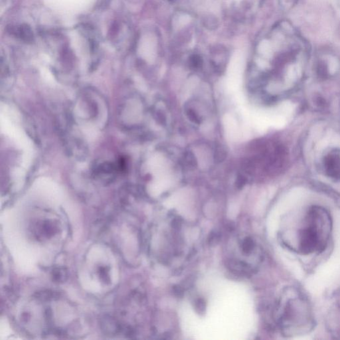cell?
Listing matches in <instances>:
<instances>
[{"label": "cell", "mask_w": 340, "mask_h": 340, "mask_svg": "<svg viewBox=\"0 0 340 340\" xmlns=\"http://www.w3.org/2000/svg\"><path fill=\"white\" fill-rule=\"evenodd\" d=\"M274 314L278 328L286 336L304 335L315 325L313 310L307 296L296 287L284 290Z\"/></svg>", "instance_id": "obj_2"}, {"label": "cell", "mask_w": 340, "mask_h": 340, "mask_svg": "<svg viewBox=\"0 0 340 340\" xmlns=\"http://www.w3.org/2000/svg\"><path fill=\"white\" fill-rule=\"evenodd\" d=\"M227 157V150L224 147L220 146L217 148L215 152V160L218 163L222 162L225 160Z\"/></svg>", "instance_id": "obj_9"}, {"label": "cell", "mask_w": 340, "mask_h": 340, "mask_svg": "<svg viewBox=\"0 0 340 340\" xmlns=\"http://www.w3.org/2000/svg\"><path fill=\"white\" fill-rule=\"evenodd\" d=\"M194 308L196 311L200 314H204L206 311V304L203 298H198L195 300Z\"/></svg>", "instance_id": "obj_8"}, {"label": "cell", "mask_w": 340, "mask_h": 340, "mask_svg": "<svg viewBox=\"0 0 340 340\" xmlns=\"http://www.w3.org/2000/svg\"><path fill=\"white\" fill-rule=\"evenodd\" d=\"M324 166L328 176L334 179L340 178V156L338 153L328 154L324 160Z\"/></svg>", "instance_id": "obj_3"}, {"label": "cell", "mask_w": 340, "mask_h": 340, "mask_svg": "<svg viewBox=\"0 0 340 340\" xmlns=\"http://www.w3.org/2000/svg\"><path fill=\"white\" fill-rule=\"evenodd\" d=\"M186 115L189 118V120L194 123V124L200 125L202 122V118H200V115L193 110V109H189L186 111Z\"/></svg>", "instance_id": "obj_7"}, {"label": "cell", "mask_w": 340, "mask_h": 340, "mask_svg": "<svg viewBox=\"0 0 340 340\" xmlns=\"http://www.w3.org/2000/svg\"><path fill=\"white\" fill-rule=\"evenodd\" d=\"M317 73L320 78L324 79L328 76V66L325 63L320 62L318 63Z\"/></svg>", "instance_id": "obj_10"}, {"label": "cell", "mask_w": 340, "mask_h": 340, "mask_svg": "<svg viewBox=\"0 0 340 340\" xmlns=\"http://www.w3.org/2000/svg\"><path fill=\"white\" fill-rule=\"evenodd\" d=\"M191 65H192L193 68H200L202 65V59L198 55H194L191 59Z\"/></svg>", "instance_id": "obj_12"}, {"label": "cell", "mask_w": 340, "mask_h": 340, "mask_svg": "<svg viewBox=\"0 0 340 340\" xmlns=\"http://www.w3.org/2000/svg\"><path fill=\"white\" fill-rule=\"evenodd\" d=\"M59 294L53 290H42L34 294L35 299L40 302H49L59 299Z\"/></svg>", "instance_id": "obj_4"}, {"label": "cell", "mask_w": 340, "mask_h": 340, "mask_svg": "<svg viewBox=\"0 0 340 340\" xmlns=\"http://www.w3.org/2000/svg\"><path fill=\"white\" fill-rule=\"evenodd\" d=\"M254 246H255V244H254V242L252 238L246 237L242 240L241 248L244 253L250 254L254 250Z\"/></svg>", "instance_id": "obj_6"}, {"label": "cell", "mask_w": 340, "mask_h": 340, "mask_svg": "<svg viewBox=\"0 0 340 340\" xmlns=\"http://www.w3.org/2000/svg\"><path fill=\"white\" fill-rule=\"evenodd\" d=\"M220 234H219L218 232H217L216 231L212 232L210 234V238H209L210 244H216L219 239H220Z\"/></svg>", "instance_id": "obj_14"}, {"label": "cell", "mask_w": 340, "mask_h": 340, "mask_svg": "<svg viewBox=\"0 0 340 340\" xmlns=\"http://www.w3.org/2000/svg\"><path fill=\"white\" fill-rule=\"evenodd\" d=\"M292 236L284 238V243L298 253L308 255L325 250L332 230L329 212L320 206H312L301 216Z\"/></svg>", "instance_id": "obj_1"}, {"label": "cell", "mask_w": 340, "mask_h": 340, "mask_svg": "<svg viewBox=\"0 0 340 340\" xmlns=\"http://www.w3.org/2000/svg\"><path fill=\"white\" fill-rule=\"evenodd\" d=\"M52 278L55 282L63 283L68 278V272L64 267L55 268L52 271Z\"/></svg>", "instance_id": "obj_5"}, {"label": "cell", "mask_w": 340, "mask_h": 340, "mask_svg": "<svg viewBox=\"0 0 340 340\" xmlns=\"http://www.w3.org/2000/svg\"><path fill=\"white\" fill-rule=\"evenodd\" d=\"M246 183V179L245 177L242 176V175H239L238 176L236 180V187L238 189V190H241L244 186H245Z\"/></svg>", "instance_id": "obj_13"}, {"label": "cell", "mask_w": 340, "mask_h": 340, "mask_svg": "<svg viewBox=\"0 0 340 340\" xmlns=\"http://www.w3.org/2000/svg\"><path fill=\"white\" fill-rule=\"evenodd\" d=\"M185 157H186L185 160H186L188 166L192 167V168L196 166L197 161L192 152H187Z\"/></svg>", "instance_id": "obj_11"}]
</instances>
